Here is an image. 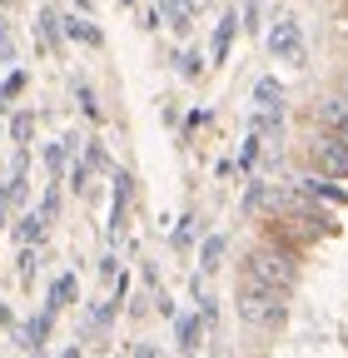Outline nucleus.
<instances>
[{"instance_id":"obj_1","label":"nucleus","mask_w":348,"mask_h":358,"mask_svg":"<svg viewBox=\"0 0 348 358\" xmlns=\"http://www.w3.org/2000/svg\"><path fill=\"white\" fill-rule=\"evenodd\" d=\"M244 279H254V284H264V289H274V294L289 299V289L298 284V254L284 249V244H274V239H259L244 254Z\"/></svg>"},{"instance_id":"obj_2","label":"nucleus","mask_w":348,"mask_h":358,"mask_svg":"<svg viewBox=\"0 0 348 358\" xmlns=\"http://www.w3.org/2000/svg\"><path fill=\"white\" fill-rule=\"evenodd\" d=\"M234 308H239L244 324H259V329L284 324V294L254 284V279H244V274H239V289H234Z\"/></svg>"},{"instance_id":"obj_3","label":"nucleus","mask_w":348,"mask_h":358,"mask_svg":"<svg viewBox=\"0 0 348 358\" xmlns=\"http://www.w3.org/2000/svg\"><path fill=\"white\" fill-rule=\"evenodd\" d=\"M309 164L314 174L324 179H348V140H338V134H309Z\"/></svg>"},{"instance_id":"obj_4","label":"nucleus","mask_w":348,"mask_h":358,"mask_svg":"<svg viewBox=\"0 0 348 358\" xmlns=\"http://www.w3.org/2000/svg\"><path fill=\"white\" fill-rule=\"evenodd\" d=\"M269 55L284 60V65H303V35H298L293 20H279V25L269 30Z\"/></svg>"},{"instance_id":"obj_5","label":"nucleus","mask_w":348,"mask_h":358,"mask_svg":"<svg viewBox=\"0 0 348 358\" xmlns=\"http://www.w3.org/2000/svg\"><path fill=\"white\" fill-rule=\"evenodd\" d=\"M314 120L324 134H338V140H348V95H324L314 105Z\"/></svg>"},{"instance_id":"obj_6","label":"nucleus","mask_w":348,"mask_h":358,"mask_svg":"<svg viewBox=\"0 0 348 358\" xmlns=\"http://www.w3.org/2000/svg\"><path fill=\"white\" fill-rule=\"evenodd\" d=\"M293 194H303V199H324V204H343V189L333 185V179H324V174H298L293 185H289Z\"/></svg>"},{"instance_id":"obj_7","label":"nucleus","mask_w":348,"mask_h":358,"mask_svg":"<svg viewBox=\"0 0 348 358\" xmlns=\"http://www.w3.org/2000/svg\"><path fill=\"white\" fill-rule=\"evenodd\" d=\"M129 185H135V179H129V174H115V204H110V234H119V229H124V209H129Z\"/></svg>"},{"instance_id":"obj_8","label":"nucleus","mask_w":348,"mask_h":358,"mask_svg":"<svg viewBox=\"0 0 348 358\" xmlns=\"http://www.w3.org/2000/svg\"><path fill=\"white\" fill-rule=\"evenodd\" d=\"M234 35H239V15H234V10H224V20L214 25V60H224V55H229Z\"/></svg>"},{"instance_id":"obj_9","label":"nucleus","mask_w":348,"mask_h":358,"mask_svg":"<svg viewBox=\"0 0 348 358\" xmlns=\"http://www.w3.org/2000/svg\"><path fill=\"white\" fill-rule=\"evenodd\" d=\"M224 249H229V239H224V234H209V239H204V249H199V264H204V274H214V268L224 264Z\"/></svg>"},{"instance_id":"obj_10","label":"nucleus","mask_w":348,"mask_h":358,"mask_svg":"<svg viewBox=\"0 0 348 358\" xmlns=\"http://www.w3.org/2000/svg\"><path fill=\"white\" fill-rule=\"evenodd\" d=\"M70 294H75V279H70V274H60V279L50 284V303H45V313H60V308L70 303Z\"/></svg>"},{"instance_id":"obj_11","label":"nucleus","mask_w":348,"mask_h":358,"mask_svg":"<svg viewBox=\"0 0 348 358\" xmlns=\"http://www.w3.org/2000/svg\"><path fill=\"white\" fill-rule=\"evenodd\" d=\"M254 100L264 105V110H279V100H284V85H279V80H259V85H254Z\"/></svg>"},{"instance_id":"obj_12","label":"nucleus","mask_w":348,"mask_h":358,"mask_svg":"<svg viewBox=\"0 0 348 358\" xmlns=\"http://www.w3.org/2000/svg\"><path fill=\"white\" fill-rule=\"evenodd\" d=\"M65 35H70V40H90V45H100V30H95L90 20H80V15L65 20Z\"/></svg>"},{"instance_id":"obj_13","label":"nucleus","mask_w":348,"mask_h":358,"mask_svg":"<svg viewBox=\"0 0 348 358\" xmlns=\"http://www.w3.org/2000/svg\"><path fill=\"white\" fill-rule=\"evenodd\" d=\"M40 45H60V20H55V10H40Z\"/></svg>"},{"instance_id":"obj_14","label":"nucleus","mask_w":348,"mask_h":358,"mask_svg":"<svg viewBox=\"0 0 348 358\" xmlns=\"http://www.w3.org/2000/svg\"><path fill=\"white\" fill-rule=\"evenodd\" d=\"M30 129H35V115H30V110H20V115L10 120V140H15V145H25V140H30Z\"/></svg>"},{"instance_id":"obj_15","label":"nucleus","mask_w":348,"mask_h":358,"mask_svg":"<svg viewBox=\"0 0 348 358\" xmlns=\"http://www.w3.org/2000/svg\"><path fill=\"white\" fill-rule=\"evenodd\" d=\"M20 90H25V70H15V75H10L6 85H0V110H6V105H10V100L20 95Z\"/></svg>"},{"instance_id":"obj_16","label":"nucleus","mask_w":348,"mask_h":358,"mask_svg":"<svg viewBox=\"0 0 348 358\" xmlns=\"http://www.w3.org/2000/svg\"><path fill=\"white\" fill-rule=\"evenodd\" d=\"M40 234H45V219H40V214H25V219H20V239H25V244H35Z\"/></svg>"},{"instance_id":"obj_17","label":"nucleus","mask_w":348,"mask_h":358,"mask_svg":"<svg viewBox=\"0 0 348 358\" xmlns=\"http://www.w3.org/2000/svg\"><path fill=\"white\" fill-rule=\"evenodd\" d=\"M180 348H199V319H180Z\"/></svg>"},{"instance_id":"obj_18","label":"nucleus","mask_w":348,"mask_h":358,"mask_svg":"<svg viewBox=\"0 0 348 358\" xmlns=\"http://www.w3.org/2000/svg\"><path fill=\"white\" fill-rule=\"evenodd\" d=\"M35 214H40V219H45V224H50V219H55V214H60V194H55V189H50V194H45V199H40V209H35Z\"/></svg>"},{"instance_id":"obj_19","label":"nucleus","mask_w":348,"mask_h":358,"mask_svg":"<svg viewBox=\"0 0 348 358\" xmlns=\"http://www.w3.org/2000/svg\"><path fill=\"white\" fill-rule=\"evenodd\" d=\"M254 159H259V134H254V140H249V145L239 150V169H249Z\"/></svg>"},{"instance_id":"obj_20","label":"nucleus","mask_w":348,"mask_h":358,"mask_svg":"<svg viewBox=\"0 0 348 358\" xmlns=\"http://www.w3.org/2000/svg\"><path fill=\"white\" fill-rule=\"evenodd\" d=\"M45 164L60 174V164H65V150H60V145H50V150H45Z\"/></svg>"},{"instance_id":"obj_21","label":"nucleus","mask_w":348,"mask_h":358,"mask_svg":"<svg viewBox=\"0 0 348 358\" xmlns=\"http://www.w3.org/2000/svg\"><path fill=\"white\" fill-rule=\"evenodd\" d=\"M180 70H184V75H199V70H204V60H199V55H184V60H180Z\"/></svg>"},{"instance_id":"obj_22","label":"nucleus","mask_w":348,"mask_h":358,"mask_svg":"<svg viewBox=\"0 0 348 358\" xmlns=\"http://www.w3.org/2000/svg\"><path fill=\"white\" fill-rule=\"evenodd\" d=\"M60 358H80V348H65V353H60Z\"/></svg>"},{"instance_id":"obj_23","label":"nucleus","mask_w":348,"mask_h":358,"mask_svg":"<svg viewBox=\"0 0 348 358\" xmlns=\"http://www.w3.org/2000/svg\"><path fill=\"white\" fill-rule=\"evenodd\" d=\"M0 229H6V209H0Z\"/></svg>"},{"instance_id":"obj_24","label":"nucleus","mask_w":348,"mask_h":358,"mask_svg":"<svg viewBox=\"0 0 348 358\" xmlns=\"http://www.w3.org/2000/svg\"><path fill=\"white\" fill-rule=\"evenodd\" d=\"M338 95H348V80H343V90H338Z\"/></svg>"}]
</instances>
